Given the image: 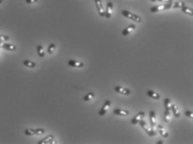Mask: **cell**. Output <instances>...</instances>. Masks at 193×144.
Returning <instances> with one entry per match:
<instances>
[{
    "label": "cell",
    "instance_id": "obj_7",
    "mask_svg": "<svg viewBox=\"0 0 193 144\" xmlns=\"http://www.w3.org/2000/svg\"><path fill=\"white\" fill-rule=\"evenodd\" d=\"M145 116H146L145 112H140V113H139L137 115H136L134 118L131 119V123H132L133 125L137 124V123H139V122H140L141 119H143V118H145Z\"/></svg>",
    "mask_w": 193,
    "mask_h": 144
},
{
    "label": "cell",
    "instance_id": "obj_2",
    "mask_svg": "<svg viewBox=\"0 0 193 144\" xmlns=\"http://www.w3.org/2000/svg\"><path fill=\"white\" fill-rule=\"evenodd\" d=\"M172 2L171 3H166L165 4H161V5H157V6H154L151 8V12L152 13H157L162 10H166V9H170L171 8H172Z\"/></svg>",
    "mask_w": 193,
    "mask_h": 144
},
{
    "label": "cell",
    "instance_id": "obj_21",
    "mask_svg": "<svg viewBox=\"0 0 193 144\" xmlns=\"http://www.w3.org/2000/svg\"><path fill=\"white\" fill-rule=\"evenodd\" d=\"M37 52H38V55L40 57V58H43L45 56V52H44V50H43V48L42 45H38L37 48Z\"/></svg>",
    "mask_w": 193,
    "mask_h": 144
},
{
    "label": "cell",
    "instance_id": "obj_27",
    "mask_svg": "<svg viewBox=\"0 0 193 144\" xmlns=\"http://www.w3.org/2000/svg\"><path fill=\"white\" fill-rule=\"evenodd\" d=\"M9 40V37L4 34H0V41L1 42H4V41H8Z\"/></svg>",
    "mask_w": 193,
    "mask_h": 144
},
{
    "label": "cell",
    "instance_id": "obj_11",
    "mask_svg": "<svg viewBox=\"0 0 193 144\" xmlns=\"http://www.w3.org/2000/svg\"><path fill=\"white\" fill-rule=\"evenodd\" d=\"M114 114L117 116H121V117H126L130 114V112L128 110L124 109H121V108H115L114 110Z\"/></svg>",
    "mask_w": 193,
    "mask_h": 144
},
{
    "label": "cell",
    "instance_id": "obj_19",
    "mask_svg": "<svg viewBox=\"0 0 193 144\" xmlns=\"http://www.w3.org/2000/svg\"><path fill=\"white\" fill-rule=\"evenodd\" d=\"M171 119V110H167L165 109V113H164V121L166 123H169Z\"/></svg>",
    "mask_w": 193,
    "mask_h": 144
},
{
    "label": "cell",
    "instance_id": "obj_33",
    "mask_svg": "<svg viewBox=\"0 0 193 144\" xmlns=\"http://www.w3.org/2000/svg\"><path fill=\"white\" fill-rule=\"evenodd\" d=\"M2 43H3V42H1V41H0V47H1V45H2Z\"/></svg>",
    "mask_w": 193,
    "mask_h": 144
},
{
    "label": "cell",
    "instance_id": "obj_6",
    "mask_svg": "<svg viewBox=\"0 0 193 144\" xmlns=\"http://www.w3.org/2000/svg\"><path fill=\"white\" fill-rule=\"evenodd\" d=\"M95 3H96V5L97 11H98L99 15L100 17L104 18L105 17V10H104V7H103L101 0H95Z\"/></svg>",
    "mask_w": 193,
    "mask_h": 144
},
{
    "label": "cell",
    "instance_id": "obj_9",
    "mask_svg": "<svg viewBox=\"0 0 193 144\" xmlns=\"http://www.w3.org/2000/svg\"><path fill=\"white\" fill-rule=\"evenodd\" d=\"M115 92H117L120 94H123V95H129L130 94V90L129 88H122L121 86H115Z\"/></svg>",
    "mask_w": 193,
    "mask_h": 144
},
{
    "label": "cell",
    "instance_id": "obj_15",
    "mask_svg": "<svg viewBox=\"0 0 193 144\" xmlns=\"http://www.w3.org/2000/svg\"><path fill=\"white\" fill-rule=\"evenodd\" d=\"M1 47H2L3 49L8 50V51H12V52H13V51H15V50H16V47H15L14 45L11 44V43H2Z\"/></svg>",
    "mask_w": 193,
    "mask_h": 144
},
{
    "label": "cell",
    "instance_id": "obj_26",
    "mask_svg": "<svg viewBox=\"0 0 193 144\" xmlns=\"http://www.w3.org/2000/svg\"><path fill=\"white\" fill-rule=\"evenodd\" d=\"M55 48H56V45H55V43H50V44L49 45V47H48V49H47L48 53H49V54H52L53 52H55Z\"/></svg>",
    "mask_w": 193,
    "mask_h": 144
},
{
    "label": "cell",
    "instance_id": "obj_25",
    "mask_svg": "<svg viewBox=\"0 0 193 144\" xmlns=\"http://www.w3.org/2000/svg\"><path fill=\"white\" fill-rule=\"evenodd\" d=\"M164 105H165V109L167 110H171V101L169 98H165L164 99Z\"/></svg>",
    "mask_w": 193,
    "mask_h": 144
},
{
    "label": "cell",
    "instance_id": "obj_4",
    "mask_svg": "<svg viewBox=\"0 0 193 144\" xmlns=\"http://www.w3.org/2000/svg\"><path fill=\"white\" fill-rule=\"evenodd\" d=\"M45 132V130L43 128H37V129H34V128H27L24 130V134L27 136H33V135H41Z\"/></svg>",
    "mask_w": 193,
    "mask_h": 144
},
{
    "label": "cell",
    "instance_id": "obj_30",
    "mask_svg": "<svg viewBox=\"0 0 193 144\" xmlns=\"http://www.w3.org/2000/svg\"><path fill=\"white\" fill-rule=\"evenodd\" d=\"M156 1H159V2H165V3H171L172 0H156Z\"/></svg>",
    "mask_w": 193,
    "mask_h": 144
},
{
    "label": "cell",
    "instance_id": "obj_14",
    "mask_svg": "<svg viewBox=\"0 0 193 144\" xmlns=\"http://www.w3.org/2000/svg\"><path fill=\"white\" fill-rule=\"evenodd\" d=\"M68 64H69L70 67H84V63L80 62V61H75V60H73V59H70L68 61Z\"/></svg>",
    "mask_w": 193,
    "mask_h": 144
},
{
    "label": "cell",
    "instance_id": "obj_31",
    "mask_svg": "<svg viewBox=\"0 0 193 144\" xmlns=\"http://www.w3.org/2000/svg\"><path fill=\"white\" fill-rule=\"evenodd\" d=\"M157 143H163V142H161V141H159V142H157Z\"/></svg>",
    "mask_w": 193,
    "mask_h": 144
},
{
    "label": "cell",
    "instance_id": "obj_18",
    "mask_svg": "<svg viewBox=\"0 0 193 144\" xmlns=\"http://www.w3.org/2000/svg\"><path fill=\"white\" fill-rule=\"evenodd\" d=\"M147 95H148V97L152 98L153 99H160V98H161V95H160L159 93L154 92V91H152V90H149V91L147 92Z\"/></svg>",
    "mask_w": 193,
    "mask_h": 144
},
{
    "label": "cell",
    "instance_id": "obj_20",
    "mask_svg": "<svg viewBox=\"0 0 193 144\" xmlns=\"http://www.w3.org/2000/svg\"><path fill=\"white\" fill-rule=\"evenodd\" d=\"M171 109L172 111V113L174 114L175 118H179L180 117V112L178 110V107L175 104H171Z\"/></svg>",
    "mask_w": 193,
    "mask_h": 144
},
{
    "label": "cell",
    "instance_id": "obj_32",
    "mask_svg": "<svg viewBox=\"0 0 193 144\" xmlns=\"http://www.w3.org/2000/svg\"><path fill=\"white\" fill-rule=\"evenodd\" d=\"M2 3H3V0H0V4H1Z\"/></svg>",
    "mask_w": 193,
    "mask_h": 144
},
{
    "label": "cell",
    "instance_id": "obj_5",
    "mask_svg": "<svg viewBox=\"0 0 193 144\" xmlns=\"http://www.w3.org/2000/svg\"><path fill=\"white\" fill-rule=\"evenodd\" d=\"M110 105H111V102H110V100H106V101L105 102V103H104L103 106H102V107L100 108V110H99V115L101 116V117L104 116V115H105L106 113L108 112L109 108L110 107Z\"/></svg>",
    "mask_w": 193,
    "mask_h": 144
},
{
    "label": "cell",
    "instance_id": "obj_24",
    "mask_svg": "<svg viewBox=\"0 0 193 144\" xmlns=\"http://www.w3.org/2000/svg\"><path fill=\"white\" fill-rule=\"evenodd\" d=\"M184 4H185V3L182 1H177L174 3H172V8L173 9H180Z\"/></svg>",
    "mask_w": 193,
    "mask_h": 144
},
{
    "label": "cell",
    "instance_id": "obj_16",
    "mask_svg": "<svg viewBox=\"0 0 193 144\" xmlns=\"http://www.w3.org/2000/svg\"><path fill=\"white\" fill-rule=\"evenodd\" d=\"M157 130H158V132H159V133L161 135V137H165V138H166V137H169V133H168V132L165 130V128L163 127V126H161V125H158V126H157Z\"/></svg>",
    "mask_w": 193,
    "mask_h": 144
},
{
    "label": "cell",
    "instance_id": "obj_10",
    "mask_svg": "<svg viewBox=\"0 0 193 144\" xmlns=\"http://www.w3.org/2000/svg\"><path fill=\"white\" fill-rule=\"evenodd\" d=\"M55 137L54 135L50 134L49 136H47L46 137H44L43 139H42L41 141L39 142V144H47V143H55Z\"/></svg>",
    "mask_w": 193,
    "mask_h": 144
},
{
    "label": "cell",
    "instance_id": "obj_3",
    "mask_svg": "<svg viewBox=\"0 0 193 144\" xmlns=\"http://www.w3.org/2000/svg\"><path fill=\"white\" fill-rule=\"evenodd\" d=\"M121 13H122V15L124 17L129 18V19H130V20H132V21H134V22H136V23H140L141 22V18L139 15H137V14L130 13L128 10H123L121 12Z\"/></svg>",
    "mask_w": 193,
    "mask_h": 144
},
{
    "label": "cell",
    "instance_id": "obj_22",
    "mask_svg": "<svg viewBox=\"0 0 193 144\" xmlns=\"http://www.w3.org/2000/svg\"><path fill=\"white\" fill-rule=\"evenodd\" d=\"M24 65L28 67H30V68H34V67H36V63L33 61H30V60H24Z\"/></svg>",
    "mask_w": 193,
    "mask_h": 144
},
{
    "label": "cell",
    "instance_id": "obj_1",
    "mask_svg": "<svg viewBox=\"0 0 193 144\" xmlns=\"http://www.w3.org/2000/svg\"><path fill=\"white\" fill-rule=\"evenodd\" d=\"M139 123H140V125L141 126V128L145 130V132L150 136V137H154L155 135V132L154 131V129L152 128V127H151L146 121H144V120H140V122H139Z\"/></svg>",
    "mask_w": 193,
    "mask_h": 144
},
{
    "label": "cell",
    "instance_id": "obj_8",
    "mask_svg": "<svg viewBox=\"0 0 193 144\" xmlns=\"http://www.w3.org/2000/svg\"><path fill=\"white\" fill-rule=\"evenodd\" d=\"M113 10V3L111 2H108L106 4V9L105 11V17L106 18H110Z\"/></svg>",
    "mask_w": 193,
    "mask_h": 144
},
{
    "label": "cell",
    "instance_id": "obj_34",
    "mask_svg": "<svg viewBox=\"0 0 193 144\" xmlns=\"http://www.w3.org/2000/svg\"><path fill=\"white\" fill-rule=\"evenodd\" d=\"M152 2H155L156 0H152Z\"/></svg>",
    "mask_w": 193,
    "mask_h": 144
},
{
    "label": "cell",
    "instance_id": "obj_28",
    "mask_svg": "<svg viewBox=\"0 0 193 144\" xmlns=\"http://www.w3.org/2000/svg\"><path fill=\"white\" fill-rule=\"evenodd\" d=\"M185 115L186 116V117H188V118H191L192 119L193 118V112L192 111H191V110H187V111H186L185 112Z\"/></svg>",
    "mask_w": 193,
    "mask_h": 144
},
{
    "label": "cell",
    "instance_id": "obj_17",
    "mask_svg": "<svg viewBox=\"0 0 193 144\" xmlns=\"http://www.w3.org/2000/svg\"><path fill=\"white\" fill-rule=\"evenodd\" d=\"M180 9H181V11H182L183 13H186V14H188V15H191V16H192L193 15L192 8L187 7L186 4H184V5H183Z\"/></svg>",
    "mask_w": 193,
    "mask_h": 144
},
{
    "label": "cell",
    "instance_id": "obj_23",
    "mask_svg": "<svg viewBox=\"0 0 193 144\" xmlns=\"http://www.w3.org/2000/svg\"><path fill=\"white\" fill-rule=\"evenodd\" d=\"M94 97H95V94H94V92H89V93H87L85 96H84V98H83V99H84V101H85V102H89V101H90L91 99H93L94 98Z\"/></svg>",
    "mask_w": 193,
    "mask_h": 144
},
{
    "label": "cell",
    "instance_id": "obj_29",
    "mask_svg": "<svg viewBox=\"0 0 193 144\" xmlns=\"http://www.w3.org/2000/svg\"><path fill=\"white\" fill-rule=\"evenodd\" d=\"M38 0H25V2L27 3L28 4H32V3H36Z\"/></svg>",
    "mask_w": 193,
    "mask_h": 144
},
{
    "label": "cell",
    "instance_id": "obj_12",
    "mask_svg": "<svg viewBox=\"0 0 193 144\" xmlns=\"http://www.w3.org/2000/svg\"><path fill=\"white\" fill-rule=\"evenodd\" d=\"M149 118H150V122H151L152 127V128H155L156 126V116H155V113L154 110L150 111Z\"/></svg>",
    "mask_w": 193,
    "mask_h": 144
},
{
    "label": "cell",
    "instance_id": "obj_13",
    "mask_svg": "<svg viewBox=\"0 0 193 144\" xmlns=\"http://www.w3.org/2000/svg\"><path fill=\"white\" fill-rule=\"evenodd\" d=\"M135 29H136V25L130 24V25H129L127 27H125L124 30L122 31V35H123V36H128V35L130 34Z\"/></svg>",
    "mask_w": 193,
    "mask_h": 144
}]
</instances>
